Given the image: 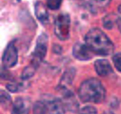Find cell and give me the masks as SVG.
<instances>
[{
  "mask_svg": "<svg viewBox=\"0 0 121 114\" xmlns=\"http://www.w3.org/2000/svg\"><path fill=\"white\" fill-rule=\"evenodd\" d=\"M30 101L27 98H17L12 107L11 114H29Z\"/></svg>",
  "mask_w": 121,
  "mask_h": 114,
  "instance_id": "obj_8",
  "label": "cell"
},
{
  "mask_svg": "<svg viewBox=\"0 0 121 114\" xmlns=\"http://www.w3.org/2000/svg\"><path fill=\"white\" fill-rule=\"evenodd\" d=\"M118 11H119V13L121 14V4L118 6Z\"/></svg>",
  "mask_w": 121,
  "mask_h": 114,
  "instance_id": "obj_23",
  "label": "cell"
},
{
  "mask_svg": "<svg viewBox=\"0 0 121 114\" xmlns=\"http://www.w3.org/2000/svg\"><path fill=\"white\" fill-rule=\"evenodd\" d=\"M70 18L67 13H60L55 22V32L56 35L62 40L69 38Z\"/></svg>",
  "mask_w": 121,
  "mask_h": 114,
  "instance_id": "obj_3",
  "label": "cell"
},
{
  "mask_svg": "<svg viewBox=\"0 0 121 114\" xmlns=\"http://www.w3.org/2000/svg\"><path fill=\"white\" fill-rule=\"evenodd\" d=\"M34 114H49L47 107L43 101H37L33 108Z\"/></svg>",
  "mask_w": 121,
  "mask_h": 114,
  "instance_id": "obj_16",
  "label": "cell"
},
{
  "mask_svg": "<svg viewBox=\"0 0 121 114\" xmlns=\"http://www.w3.org/2000/svg\"><path fill=\"white\" fill-rule=\"evenodd\" d=\"M37 67L35 66L33 64H30L29 66H27L26 67L24 68V70L22 72L21 74V79L23 80H27L28 79H30V77H32L35 71H36Z\"/></svg>",
  "mask_w": 121,
  "mask_h": 114,
  "instance_id": "obj_15",
  "label": "cell"
},
{
  "mask_svg": "<svg viewBox=\"0 0 121 114\" xmlns=\"http://www.w3.org/2000/svg\"><path fill=\"white\" fill-rule=\"evenodd\" d=\"M85 43L94 53L100 55H109L114 50L112 41L99 28L91 29L85 36Z\"/></svg>",
  "mask_w": 121,
  "mask_h": 114,
  "instance_id": "obj_1",
  "label": "cell"
},
{
  "mask_svg": "<svg viewBox=\"0 0 121 114\" xmlns=\"http://www.w3.org/2000/svg\"><path fill=\"white\" fill-rule=\"evenodd\" d=\"M21 87V86L20 84H17L16 82H11V83H9V84H8L6 85L7 89L9 91H10L11 92H13V93L18 92L20 89Z\"/></svg>",
  "mask_w": 121,
  "mask_h": 114,
  "instance_id": "obj_21",
  "label": "cell"
},
{
  "mask_svg": "<svg viewBox=\"0 0 121 114\" xmlns=\"http://www.w3.org/2000/svg\"><path fill=\"white\" fill-rule=\"evenodd\" d=\"M0 99H1V104L2 106H4V108H8L11 102V97L9 96V94H7L6 92L1 90V96H0Z\"/></svg>",
  "mask_w": 121,
  "mask_h": 114,
  "instance_id": "obj_17",
  "label": "cell"
},
{
  "mask_svg": "<svg viewBox=\"0 0 121 114\" xmlns=\"http://www.w3.org/2000/svg\"><path fill=\"white\" fill-rule=\"evenodd\" d=\"M48 109L49 114H65L66 107L59 98L52 96H45L43 101Z\"/></svg>",
  "mask_w": 121,
  "mask_h": 114,
  "instance_id": "obj_5",
  "label": "cell"
},
{
  "mask_svg": "<svg viewBox=\"0 0 121 114\" xmlns=\"http://www.w3.org/2000/svg\"><path fill=\"white\" fill-rule=\"evenodd\" d=\"M116 24L118 25V27L119 31L121 32V17H118V20H117Z\"/></svg>",
  "mask_w": 121,
  "mask_h": 114,
  "instance_id": "obj_22",
  "label": "cell"
},
{
  "mask_svg": "<svg viewBox=\"0 0 121 114\" xmlns=\"http://www.w3.org/2000/svg\"><path fill=\"white\" fill-rule=\"evenodd\" d=\"M113 61L116 68L121 72V53L116 54L113 57Z\"/></svg>",
  "mask_w": 121,
  "mask_h": 114,
  "instance_id": "obj_19",
  "label": "cell"
},
{
  "mask_svg": "<svg viewBox=\"0 0 121 114\" xmlns=\"http://www.w3.org/2000/svg\"><path fill=\"white\" fill-rule=\"evenodd\" d=\"M118 17L115 13H110L107 16H106L103 19V23L104 26L107 29H111L115 23H117Z\"/></svg>",
  "mask_w": 121,
  "mask_h": 114,
  "instance_id": "obj_14",
  "label": "cell"
},
{
  "mask_svg": "<svg viewBox=\"0 0 121 114\" xmlns=\"http://www.w3.org/2000/svg\"><path fill=\"white\" fill-rule=\"evenodd\" d=\"M48 38L46 34H41L37 40V44L34 50L31 64L34 65L37 67L40 65V63L43 60L46 55L47 49H48Z\"/></svg>",
  "mask_w": 121,
  "mask_h": 114,
  "instance_id": "obj_4",
  "label": "cell"
},
{
  "mask_svg": "<svg viewBox=\"0 0 121 114\" xmlns=\"http://www.w3.org/2000/svg\"><path fill=\"white\" fill-rule=\"evenodd\" d=\"M35 15L38 19L43 23V24L47 23L49 20L48 13L46 10L45 5L40 1H38L35 5Z\"/></svg>",
  "mask_w": 121,
  "mask_h": 114,
  "instance_id": "obj_12",
  "label": "cell"
},
{
  "mask_svg": "<svg viewBox=\"0 0 121 114\" xmlns=\"http://www.w3.org/2000/svg\"><path fill=\"white\" fill-rule=\"evenodd\" d=\"M72 53L76 59L82 61H86L92 58L94 53L86 45L82 43H77L73 47Z\"/></svg>",
  "mask_w": 121,
  "mask_h": 114,
  "instance_id": "obj_7",
  "label": "cell"
},
{
  "mask_svg": "<svg viewBox=\"0 0 121 114\" xmlns=\"http://www.w3.org/2000/svg\"><path fill=\"white\" fill-rule=\"evenodd\" d=\"M79 95L83 102L99 104L104 101L106 90L99 79L92 78L84 81L81 84Z\"/></svg>",
  "mask_w": 121,
  "mask_h": 114,
  "instance_id": "obj_2",
  "label": "cell"
},
{
  "mask_svg": "<svg viewBox=\"0 0 121 114\" xmlns=\"http://www.w3.org/2000/svg\"><path fill=\"white\" fill-rule=\"evenodd\" d=\"M62 0H47V6L52 10L58 9L61 4Z\"/></svg>",
  "mask_w": 121,
  "mask_h": 114,
  "instance_id": "obj_18",
  "label": "cell"
},
{
  "mask_svg": "<svg viewBox=\"0 0 121 114\" xmlns=\"http://www.w3.org/2000/svg\"><path fill=\"white\" fill-rule=\"evenodd\" d=\"M76 75V70L74 67H70L66 70V71L64 72L59 87L58 88L60 89V91H63V90H67L69 89V87L72 84L74 77Z\"/></svg>",
  "mask_w": 121,
  "mask_h": 114,
  "instance_id": "obj_9",
  "label": "cell"
},
{
  "mask_svg": "<svg viewBox=\"0 0 121 114\" xmlns=\"http://www.w3.org/2000/svg\"><path fill=\"white\" fill-rule=\"evenodd\" d=\"M94 67L96 73L101 77H106L113 72L112 67L106 60H98L95 62Z\"/></svg>",
  "mask_w": 121,
  "mask_h": 114,
  "instance_id": "obj_11",
  "label": "cell"
},
{
  "mask_svg": "<svg viewBox=\"0 0 121 114\" xmlns=\"http://www.w3.org/2000/svg\"><path fill=\"white\" fill-rule=\"evenodd\" d=\"M61 92L63 94L62 101L66 109H69L71 111H76L78 109L79 104L74 97V94L69 89L63 90Z\"/></svg>",
  "mask_w": 121,
  "mask_h": 114,
  "instance_id": "obj_10",
  "label": "cell"
},
{
  "mask_svg": "<svg viewBox=\"0 0 121 114\" xmlns=\"http://www.w3.org/2000/svg\"><path fill=\"white\" fill-rule=\"evenodd\" d=\"M18 1H21V0H18Z\"/></svg>",
  "mask_w": 121,
  "mask_h": 114,
  "instance_id": "obj_25",
  "label": "cell"
},
{
  "mask_svg": "<svg viewBox=\"0 0 121 114\" xmlns=\"http://www.w3.org/2000/svg\"><path fill=\"white\" fill-rule=\"evenodd\" d=\"M18 62V50L14 42H11L6 47L2 57V63L4 68L13 67Z\"/></svg>",
  "mask_w": 121,
  "mask_h": 114,
  "instance_id": "obj_6",
  "label": "cell"
},
{
  "mask_svg": "<svg viewBox=\"0 0 121 114\" xmlns=\"http://www.w3.org/2000/svg\"><path fill=\"white\" fill-rule=\"evenodd\" d=\"M111 0H91L89 2V9L93 12H96L98 8H105L109 5Z\"/></svg>",
  "mask_w": 121,
  "mask_h": 114,
  "instance_id": "obj_13",
  "label": "cell"
},
{
  "mask_svg": "<svg viewBox=\"0 0 121 114\" xmlns=\"http://www.w3.org/2000/svg\"><path fill=\"white\" fill-rule=\"evenodd\" d=\"M79 114H97V111L94 107L87 106L80 110Z\"/></svg>",
  "mask_w": 121,
  "mask_h": 114,
  "instance_id": "obj_20",
  "label": "cell"
},
{
  "mask_svg": "<svg viewBox=\"0 0 121 114\" xmlns=\"http://www.w3.org/2000/svg\"><path fill=\"white\" fill-rule=\"evenodd\" d=\"M104 114H113V113H111V112H110V111H108V112H106Z\"/></svg>",
  "mask_w": 121,
  "mask_h": 114,
  "instance_id": "obj_24",
  "label": "cell"
}]
</instances>
